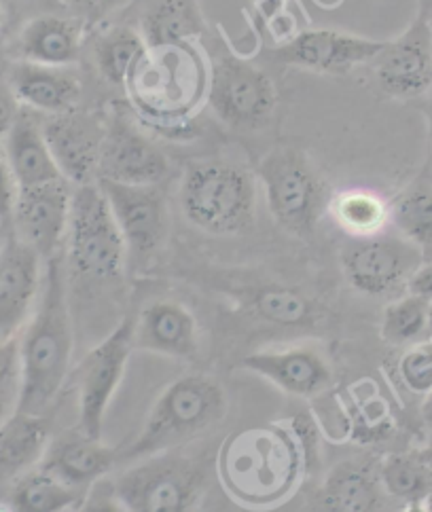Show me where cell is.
Listing matches in <instances>:
<instances>
[{
	"label": "cell",
	"instance_id": "cell-43",
	"mask_svg": "<svg viewBox=\"0 0 432 512\" xmlns=\"http://www.w3.org/2000/svg\"><path fill=\"white\" fill-rule=\"evenodd\" d=\"M420 453V457L424 460V464L428 466V470H430V474H432V438L428 441V445L422 449V451H418Z\"/></svg>",
	"mask_w": 432,
	"mask_h": 512
},
{
	"label": "cell",
	"instance_id": "cell-1",
	"mask_svg": "<svg viewBox=\"0 0 432 512\" xmlns=\"http://www.w3.org/2000/svg\"><path fill=\"white\" fill-rule=\"evenodd\" d=\"M72 324L60 256L47 261L41 299L20 339L22 390L15 411L43 415L64 386L72 358Z\"/></svg>",
	"mask_w": 432,
	"mask_h": 512
},
{
	"label": "cell",
	"instance_id": "cell-24",
	"mask_svg": "<svg viewBox=\"0 0 432 512\" xmlns=\"http://www.w3.org/2000/svg\"><path fill=\"white\" fill-rule=\"evenodd\" d=\"M5 155L17 189H28L64 178L47 146L43 123L22 113L5 138Z\"/></svg>",
	"mask_w": 432,
	"mask_h": 512
},
{
	"label": "cell",
	"instance_id": "cell-9",
	"mask_svg": "<svg viewBox=\"0 0 432 512\" xmlns=\"http://www.w3.org/2000/svg\"><path fill=\"white\" fill-rule=\"evenodd\" d=\"M134 350V322L123 318L115 331L89 350L77 371L79 432L100 441L104 417L119 390L125 367Z\"/></svg>",
	"mask_w": 432,
	"mask_h": 512
},
{
	"label": "cell",
	"instance_id": "cell-3",
	"mask_svg": "<svg viewBox=\"0 0 432 512\" xmlns=\"http://www.w3.org/2000/svg\"><path fill=\"white\" fill-rule=\"evenodd\" d=\"M227 413V396L219 381L208 375H185L172 381L151 407L136 441L121 449V462H138L178 449Z\"/></svg>",
	"mask_w": 432,
	"mask_h": 512
},
{
	"label": "cell",
	"instance_id": "cell-6",
	"mask_svg": "<svg viewBox=\"0 0 432 512\" xmlns=\"http://www.w3.org/2000/svg\"><path fill=\"white\" fill-rule=\"evenodd\" d=\"M255 176L276 223L301 240H310L327 206V185L308 155L295 146H276L257 163Z\"/></svg>",
	"mask_w": 432,
	"mask_h": 512
},
{
	"label": "cell",
	"instance_id": "cell-22",
	"mask_svg": "<svg viewBox=\"0 0 432 512\" xmlns=\"http://www.w3.org/2000/svg\"><path fill=\"white\" fill-rule=\"evenodd\" d=\"M9 85L20 104L49 117L75 111L83 91L79 77L70 70L30 62L11 68Z\"/></svg>",
	"mask_w": 432,
	"mask_h": 512
},
{
	"label": "cell",
	"instance_id": "cell-36",
	"mask_svg": "<svg viewBox=\"0 0 432 512\" xmlns=\"http://www.w3.org/2000/svg\"><path fill=\"white\" fill-rule=\"evenodd\" d=\"M64 7L81 24H100L108 15L123 7L125 0H62Z\"/></svg>",
	"mask_w": 432,
	"mask_h": 512
},
{
	"label": "cell",
	"instance_id": "cell-34",
	"mask_svg": "<svg viewBox=\"0 0 432 512\" xmlns=\"http://www.w3.org/2000/svg\"><path fill=\"white\" fill-rule=\"evenodd\" d=\"M405 388L418 396L432 394V343H416L399 360Z\"/></svg>",
	"mask_w": 432,
	"mask_h": 512
},
{
	"label": "cell",
	"instance_id": "cell-32",
	"mask_svg": "<svg viewBox=\"0 0 432 512\" xmlns=\"http://www.w3.org/2000/svg\"><path fill=\"white\" fill-rule=\"evenodd\" d=\"M252 305L263 320L286 328L310 326L316 320L312 301L295 288L265 286L257 290Z\"/></svg>",
	"mask_w": 432,
	"mask_h": 512
},
{
	"label": "cell",
	"instance_id": "cell-46",
	"mask_svg": "<svg viewBox=\"0 0 432 512\" xmlns=\"http://www.w3.org/2000/svg\"><path fill=\"white\" fill-rule=\"evenodd\" d=\"M11 411H13V409H11V407H7L5 402H0V426L5 424V419L11 415Z\"/></svg>",
	"mask_w": 432,
	"mask_h": 512
},
{
	"label": "cell",
	"instance_id": "cell-14",
	"mask_svg": "<svg viewBox=\"0 0 432 512\" xmlns=\"http://www.w3.org/2000/svg\"><path fill=\"white\" fill-rule=\"evenodd\" d=\"M384 45L386 41L322 28L293 36L291 41L272 51V58L278 64L322 72V75H346L358 66L371 64Z\"/></svg>",
	"mask_w": 432,
	"mask_h": 512
},
{
	"label": "cell",
	"instance_id": "cell-25",
	"mask_svg": "<svg viewBox=\"0 0 432 512\" xmlns=\"http://www.w3.org/2000/svg\"><path fill=\"white\" fill-rule=\"evenodd\" d=\"M49 445V419L13 411L0 426V481L17 479L41 464Z\"/></svg>",
	"mask_w": 432,
	"mask_h": 512
},
{
	"label": "cell",
	"instance_id": "cell-16",
	"mask_svg": "<svg viewBox=\"0 0 432 512\" xmlns=\"http://www.w3.org/2000/svg\"><path fill=\"white\" fill-rule=\"evenodd\" d=\"M53 161L70 185H92L98 182V166L106 123L94 113H83L79 108L62 115H51L43 123Z\"/></svg>",
	"mask_w": 432,
	"mask_h": 512
},
{
	"label": "cell",
	"instance_id": "cell-40",
	"mask_svg": "<svg viewBox=\"0 0 432 512\" xmlns=\"http://www.w3.org/2000/svg\"><path fill=\"white\" fill-rule=\"evenodd\" d=\"M20 115V100L13 94L11 85L0 79V140L7 138Z\"/></svg>",
	"mask_w": 432,
	"mask_h": 512
},
{
	"label": "cell",
	"instance_id": "cell-31",
	"mask_svg": "<svg viewBox=\"0 0 432 512\" xmlns=\"http://www.w3.org/2000/svg\"><path fill=\"white\" fill-rule=\"evenodd\" d=\"M335 221L354 237L380 233L390 218V210L375 193L346 191L333 201Z\"/></svg>",
	"mask_w": 432,
	"mask_h": 512
},
{
	"label": "cell",
	"instance_id": "cell-42",
	"mask_svg": "<svg viewBox=\"0 0 432 512\" xmlns=\"http://www.w3.org/2000/svg\"><path fill=\"white\" fill-rule=\"evenodd\" d=\"M255 5H257V11L263 20L269 22V20H274V17L284 9L286 0H255Z\"/></svg>",
	"mask_w": 432,
	"mask_h": 512
},
{
	"label": "cell",
	"instance_id": "cell-39",
	"mask_svg": "<svg viewBox=\"0 0 432 512\" xmlns=\"http://www.w3.org/2000/svg\"><path fill=\"white\" fill-rule=\"evenodd\" d=\"M17 185L7 163L5 149H0V221H11Z\"/></svg>",
	"mask_w": 432,
	"mask_h": 512
},
{
	"label": "cell",
	"instance_id": "cell-45",
	"mask_svg": "<svg viewBox=\"0 0 432 512\" xmlns=\"http://www.w3.org/2000/svg\"><path fill=\"white\" fill-rule=\"evenodd\" d=\"M426 113V123H428V138H430V151H432V102L424 108Z\"/></svg>",
	"mask_w": 432,
	"mask_h": 512
},
{
	"label": "cell",
	"instance_id": "cell-26",
	"mask_svg": "<svg viewBox=\"0 0 432 512\" xmlns=\"http://www.w3.org/2000/svg\"><path fill=\"white\" fill-rule=\"evenodd\" d=\"M140 24L142 39L149 49L185 45L204 30L195 0H153Z\"/></svg>",
	"mask_w": 432,
	"mask_h": 512
},
{
	"label": "cell",
	"instance_id": "cell-13",
	"mask_svg": "<svg viewBox=\"0 0 432 512\" xmlns=\"http://www.w3.org/2000/svg\"><path fill=\"white\" fill-rule=\"evenodd\" d=\"M72 189L66 178L45 182L28 189H17L13 204L15 235L49 261L68 235Z\"/></svg>",
	"mask_w": 432,
	"mask_h": 512
},
{
	"label": "cell",
	"instance_id": "cell-49",
	"mask_svg": "<svg viewBox=\"0 0 432 512\" xmlns=\"http://www.w3.org/2000/svg\"><path fill=\"white\" fill-rule=\"evenodd\" d=\"M424 504H426V508L432 512V491H430V496L424 500Z\"/></svg>",
	"mask_w": 432,
	"mask_h": 512
},
{
	"label": "cell",
	"instance_id": "cell-44",
	"mask_svg": "<svg viewBox=\"0 0 432 512\" xmlns=\"http://www.w3.org/2000/svg\"><path fill=\"white\" fill-rule=\"evenodd\" d=\"M401 512H430V510L426 508L424 502H411V504H407Z\"/></svg>",
	"mask_w": 432,
	"mask_h": 512
},
{
	"label": "cell",
	"instance_id": "cell-19",
	"mask_svg": "<svg viewBox=\"0 0 432 512\" xmlns=\"http://www.w3.org/2000/svg\"><path fill=\"white\" fill-rule=\"evenodd\" d=\"M386 496L380 468L367 460H346L322 479L312 512H384Z\"/></svg>",
	"mask_w": 432,
	"mask_h": 512
},
{
	"label": "cell",
	"instance_id": "cell-11",
	"mask_svg": "<svg viewBox=\"0 0 432 512\" xmlns=\"http://www.w3.org/2000/svg\"><path fill=\"white\" fill-rule=\"evenodd\" d=\"M371 64L375 81L386 96L394 100L426 96L432 87V28L426 11L401 36L386 41Z\"/></svg>",
	"mask_w": 432,
	"mask_h": 512
},
{
	"label": "cell",
	"instance_id": "cell-12",
	"mask_svg": "<svg viewBox=\"0 0 432 512\" xmlns=\"http://www.w3.org/2000/svg\"><path fill=\"white\" fill-rule=\"evenodd\" d=\"M98 185L111 206L128 254L151 259L168 235V206L159 185H119L111 180H98Z\"/></svg>",
	"mask_w": 432,
	"mask_h": 512
},
{
	"label": "cell",
	"instance_id": "cell-48",
	"mask_svg": "<svg viewBox=\"0 0 432 512\" xmlns=\"http://www.w3.org/2000/svg\"><path fill=\"white\" fill-rule=\"evenodd\" d=\"M428 333L432 335V301L428 303Z\"/></svg>",
	"mask_w": 432,
	"mask_h": 512
},
{
	"label": "cell",
	"instance_id": "cell-50",
	"mask_svg": "<svg viewBox=\"0 0 432 512\" xmlns=\"http://www.w3.org/2000/svg\"><path fill=\"white\" fill-rule=\"evenodd\" d=\"M5 22V11H3V5H0V26H3Z\"/></svg>",
	"mask_w": 432,
	"mask_h": 512
},
{
	"label": "cell",
	"instance_id": "cell-15",
	"mask_svg": "<svg viewBox=\"0 0 432 512\" xmlns=\"http://www.w3.org/2000/svg\"><path fill=\"white\" fill-rule=\"evenodd\" d=\"M170 172V159L125 117L115 115L106 123L98 180L119 185H159Z\"/></svg>",
	"mask_w": 432,
	"mask_h": 512
},
{
	"label": "cell",
	"instance_id": "cell-27",
	"mask_svg": "<svg viewBox=\"0 0 432 512\" xmlns=\"http://www.w3.org/2000/svg\"><path fill=\"white\" fill-rule=\"evenodd\" d=\"M81 500L79 489L39 466L15 479L7 504L11 512H70Z\"/></svg>",
	"mask_w": 432,
	"mask_h": 512
},
{
	"label": "cell",
	"instance_id": "cell-29",
	"mask_svg": "<svg viewBox=\"0 0 432 512\" xmlns=\"http://www.w3.org/2000/svg\"><path fill=\"white\" fill-rule=\"evenodd\" d=\"M147 49L142 34L132 28L117 26L106 30L94 47L96 66L102 79L111 85H128Z\"/></svg>",
	"mask_w": 432,
	"mask_h": 512
},
{
	"label": "cell",
	"instance_id": "cell-37",
	"mask_svg": "<svg viewBox=\"0 0 432 512\" xmlns=\"http://www.w3.org/2000/svg\"><path fill=\"white\" fill-rule=\"evenodd\" d=\"M75 512H128V510H125V506L117 498L113 483H106L100 479L89 487L87 496L79 502Z\"/></svg>",
	"mask_w": 432,
	"mask_h": 512
},
{
	"label": "cell",
	"instance_id": "cell-2",
	"mask_svg": "<svg viewBox=\"0 0 432 512\" xmlns=\"http://www.w3.org/2000/svg\"><path fill=\"white\" fill-rule=\"evenodd\" d=\"M216 468L229 496L255 508L286 500L305 472L301 449L286 426H255L227 436Z\"/></svg>",
	"mask_w": 432,
	"mask_h": 512
},
{
	"label": "cell",
	"instance_id": "cell-51",
	"mask_svg": "<svg viewBox=\"0 0 432 512\" xmlns=\"http://www.w3.org/2000/svg\"><path fill=\"white\" fill-rule=\"evenodd\" d=\"M0 512H11V508H9V504L5 502V504H0Z\"/></svg>",
	"mask_w": 432,
	"mask_h": 512
},
{
	"label": "cell",
	"instance_id": "cell-8",
	"mask_svg": "<svg viewBox=\"0 0 432 512\" xmlns=\"http://www.w3.org/2000/svg\"><path fill=\"white\" fill-rule=\"evenodd\" d=\"M208 102L225 125L252 132L272 121L278 96L265 70L242 58L227 56L212 66Z\"/></svg>",
	"mask_w": 432,
	"mask_h": 512
},
{
	"label": "cell",
	"instance_id": "cell-33",
	"mask_svg": "<svg viewBox=\"0 0 432 512\" xmlns=\"http://www.w3.org/2000/svg\"><path fill=\"white\" fill-rule=\"evenodd\" d=\"M428 333V301L405 295L392 301L382 318V337L392 345L416 343Z\"/></svg>",
	"mask_w": 432,
	"mask_h": 512
},
{
	"label": "cell",
	"instance_id": "cell-5",
	"mask_svg": "<svg viewBox=\"0 0 432 512\" xmlns=\"http://www.w3.org/2000/svg\"><path fill=\"white\" fill-rule=\"evenodd\" d=\"M128 512H195L208 487L204 457L178 449L138 460L113 483Z\"/></svg>",
	"mask_w": 432,
	"mask_h": 512
},
{
	"label": "cell",
	"instance_id": "cell-20",
	"mask_svg": "<svg viewBox=\"0 0 432 512\" xmlns=\"http://www.w3.org/2000/svg\"><path fill=\"white\" fill-rule=\"evenodd\" d=\"M134 347L176 360H191L200 350V331L185 305L153 301L134 322Z\"/></svg>",
	"mask_w": 432,
	"mask_h": 512
},
{
	"label": "cell",
	"instance_id": "cell-10",
	"mask_svg": "<svg viewBox=\"0 0 432 512\" xmlns=\"http://www.w3.org/2000/svg\"><path fill=\"white\" fill-rule=\"evenodd\" d=\"M424 263L422 252L401 235L375 233L354 237L341 250V269L350 286L369 297H384L407 286L411 273Z\"/></svg>",
	"mask_w": 432,
	"mask_h": 512
},
{
	"label": "cell",
	"instance_id": "cell-52",
	"mask_svg": "<svg viewBox=\"0 0 432 512\" xmlns=\"http://www.w3.org/2000/svg\"><path fill=\"white\" fill-rule=\"evenodd\" d=\"M426 17H428V22H430V28H432V7H430V11L426 13Z\"/></svg>",
	"mask_w": 432,
	"mask_h": 512
},
{
	"label": "cell",
	"instance_id": "cell-21",
	"mask_svg": "<svg viewBox=\"0 0 432 512\" xmlns=\"http://www.w3.org/2000/svg\"><path fill=\"white\" fill-rule=\"evenodd\" d=\"M117 462H121V449H113L77 432L49 443L39 466L81 491L100 481Z\"/></svg>",
	"mask_w": 432,
	"mask_h": 512
},
{
	"label": "cell",
	"instance_id": "cell-38",
	"mask_svg": "<svg viewBox=\"0 0 432 512\" xmlns=\"http://www.w3.org/2000/svg\"><path fill=\"white\" fill-rule=\"evenodd\" d=\"M288 430H291V434L295 436V441L301 449V455H303V464H305V472L312 470L314 466V460L318 455V432L314 430V424L310 422L308 417L303 415H297L293 419H288Z\"/></svg>",
	"mask_w": 432,
	"mask_h": 512
},
{
	"label": "cell",
	"instance_id": "cell-41",
	"mask_svg": "<svg viewBox=\"0 0 432 512\" xmlns=\"http://www.w3.org/2000/svg\"><path fill=\"white\" fill-rule=\"evenodd\" d=\"M405 288L409 295L420 297L430 303L432 301V261L422 263L416 271H413Z\"/></svg>",
	"mask_w": 432,
	"mask_h": 512
},
{
	"label": "cell",
	"instance_id": "cell-30",
	"mask_svg": "<svg viewBox=\"0 0 432 512\" xmlns=\"http://www.w3.org/2000/svg\"><path fill=\"white\" fill-rule=\"evenodd\" d=\"M380 479L390 498L407 504L424 502L432 491V474L420 453L390 455L380 466Z\"/></svg>",
	"mask_w": 432,
	"mask_h": 512
},
{
	"label": "cell",
	"instance_id": "cell-35",
	"mask_svg": "<svg viewBox=\"0 0 432 512\" xmlns=\"http://www.w3.org/2000/svg\"><path fill=\"white\" fill-rule=\"evenodd\" d=\"M22 390V356L20 339L9 337L0 341V402L15 411Z\"/></svg>",
	"mask_w": 432,
	"mask_h": 512
},
{
	"label": "cell",
	"instance_id": "cell-23",
	"mask_svg": "<svg viewBox=\"0 0 432 512\" xmlns=\"http://www.w3.org/2000/svg\"><path fill=\"white\" fill-rule=\"evenodd\" d=\"M83 43V24L70 17L41 15L30 20L17 39V51L24 62L68 68L79 60Z\"/></svg>",
	"mask_w": 432,
	"mask_h": 512
},
{
	"label": "cell",
	"instance_id": "cell-17",
	"mask_svg": "<svg viewBox=\"0 0 432 512\" xmlns=\"http://www.w3.org/2000/svg\"><path fill=\"white\" fill-rule=\"evenodd\" d=\"M41 256L15 233L0 237V335L15 337L41 290Z\"/></svg>",
	"mask_w": 432,
	"mask_h": 512
},
{
	"label": "cell",
	"instance_id": "cell-28",
	"mask_svg": "<svg viewBox=\"0 0 432 512\" xmlns=\"http://www.w3.org/2000/svg\"><path fill=\"white\" fill-rule=\"evenodd\" d=\"M390 221L396 231L416 246L424 259L432 256V185L426 180H416L394 197Z\"/></svg>",
	"mask_w": 432,
	"mask_h": 512
},
{
	"label": "cell",
	"instance_id": "cell-4",
	"mask_svg": "<svg viewBox=\"0 0 432 512\" xmlns=\"http://www.w3.org/2000/svg\"><path fill=\"white\" fill-rule=\"evenodd\" d=\"M187 221L210 235H242L255 225V174L225 159L193 161L180 182Z\"/></svg>",
	"mask_w": 432,
	"mask_h": 512
},
{
	"label": "cell",
	"instance_id": "cell-47",
	"mask_svg": "<svg viewBox=\"0 0 432 512\" xmlns=\"http://www.w3.org/2000/svg\"><path fill=\"white\" fill-rule=\"evenodd\" d=\"M5 68H7V58H5V49H3V43H0V77H3Z\"/></svg>",
	"mask_w": 432,
	"mask_h": 512
},
{
	"label": "cell",
	"instance_id": "cell-18",
	"mask_svg": "<svg viewBox=\"0 0 432 512\" xmlns=\"http://www.w3.org/2000/svg\"><path fill=\"white\" fill-rule=\"evenodd\" d=\"M242 367L299 398L318 396L333 383L331 364L310 347L250 354L242 360Z\"/></svg>",
	"mask_w": 432,
	"mask_h": 512
},
{
	"label": "cell",
	"instance_id": "cell-7",
	"mask_svg": "<svg viewBox=\"0 0 432 512\" xmlns=\"http://www.w3.org/2000/svg\"><path fill=\"white\" fill-rule=\"evenodd\" d=\"M66 240L72 276L92 282L121 278L128 248L98 182L72 191Z\"/></svg>",
	"mask_w": 432,
	"mask_h": 512
}]
</instances>
